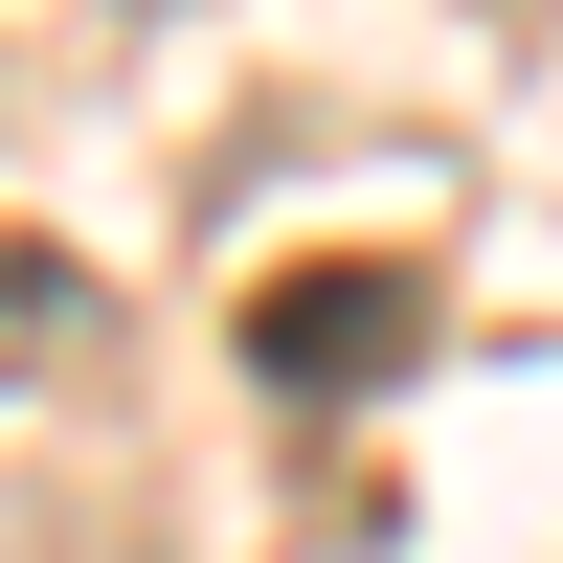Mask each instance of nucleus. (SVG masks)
I'll return each instance as SVG.
<instances>
[{
	"label": "nucleus",
	"mask_w": 563,
	"mask_h": 563,
	"mask_svg": "<svg viewBox=\"0 0 563 563\" xmlns=\"http://www.w3.org/2000/svg\"><path fill=\"white\" fill-rule=\"evenodd\" d=\"M429 339V271H271L249 294V384H294V406H339V384H384V361Z\"/></svg>",
	"instance_id": "1"
},
{
	"label": "nucleus",
	"mask_w": 563,
	"mask_h": 563,
	"mask_svg": "<svg viewBox=\"0 0 563 563\" xmlns=\"http://www.w3.org/2000/svg\"><path fill=\"white\" fill-rule=\"evenodd\" d=\"M68 339H90V271L68 249H0V384H45Z\"/></svg>",
	"instance_id": "2"
}]
</instances>
